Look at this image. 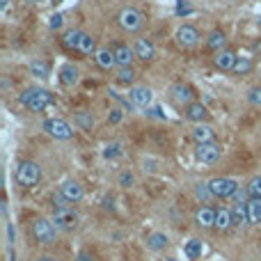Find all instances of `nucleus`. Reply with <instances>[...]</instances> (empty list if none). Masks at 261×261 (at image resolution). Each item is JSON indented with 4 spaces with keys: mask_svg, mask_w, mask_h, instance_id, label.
I'll use <instances>...</instances> for the list:
<instances>
[{
    "mask_svg": "<svg viewBox=\"0 0 261 261\" xmlns=\"http://www.w3.org/2000/svg\"><path fill=\"white\" fill-rule=\"evenodd\" d=\"M117 81L122 83V85H130V83L135 81V71L130 67H119L117 71Z\"/></svg>",
    "mask_w": 261,
    "mask_h": 261,
    "instance_id": "32",
    "label": "nucleus"
},
{
    "mask_svg": "<svg viewBox=\"0 0 261 261\" xmlns=\"http://www.w3.org/2000/svg\"><path fill=\"white\" fill-rule=\"evenodd\" d=\"M227 3H236V0H227Z\"/></svg>",
    "mask_w": 261,
    "mask_h": 261,
    "instance_id": "46",
    "label": "nucleus"
},
{
    "mask_svg": "<svg viewBox=\"0 0 261 261\" xmlns=\"http://www.w3.org/2000/svg\"><path fill=\"white\" fill-rule=\"evenodd\" d=\"M186 117L190 119V122H197V124H202L204 119L208 117V110H206V106H202V103H190V106H186Z\"/></svg>",
    "mask_w": 261,
    "mask_h": 261,
    "instance_id": "19",
    "label": "nucleus"
},
{
    "mask_svg": "<svg viewBox=\"0 0 261 261\" xmlns=\"http://www.w3.org/2000/svg\"><path fill=\"white\" fill-rule=\"evenodd\" d=\"M60 193H62L71 204H78L83 197H85V193H83V186L78 184V181H64V184L60 186Z\"/></svg>",
    "mask_w": 261,
    "mask_h": 261,
    "instance_id": "13",
    "label": "nucleus"
},
{
    "mask_svg": "<svg viewBox=\"0 0 261 261\" xmlns=\"http://www.w3.org/2000/svg\"><path fill=\"white\" fill-rule=\"evenodd\" d=\"M113 53H115V60H117V67H130V62L135 60V50L128 48L126 44L113 46Z\"/></svg>",
    "mask_w": 261,
    "mask_h": 261,
    "instance_id": "16",
    "label": "nucleus"
},
{
    "mask_svg": "<svg viewBox=\"0 0 261 261\" xmlns=\"http://www.w3.org/2000/svg\"><path fill=\"white\" fill-rule=\"evenodd\" d=\"M62 25H64V16H62V14H50V18H48V28H50V30H62Z\"/></svg>",
    "mask_w": 261,
    "mask_h": 261,
    "instance_id": "38",
    "label": "nucleus"
},
{
    "mask_svg": "<svg viewBox=\"0 0 261 261\" xmlns=\"http://www.w3.org/2000/svg\"><path fill=\"white\" fill-rule=\"evenodd\" d=\"M248 218H250V225H261V199H250L248 204Z\"/></svg>",
    "mask_w": 261,
    "mask_h": 261,
    "instance_id": "27",
    "label": "nucleus"
},
{
    "mask_svg": "<svg viewBox=\"0 0 261 261\" xmlns=\"http://www.w3.org/2000/svg\"><path fill=\"white\" fill-rule=\"evenodd\" d=\"M165 245H167V236L163 231H153V234L147 236V248L151 252H161V250H165Z\"/></svg>",
    "mask_w": 261,
    "mask_h": 261,
    "instance_id": "22",
    "label": "nucleus"
},
{
    "mask_svg": "<svg viewBox=\"0 0 261 261\" xmlns=\"http://www.w3.org/2000/svg\"><path fill=\"white\" fill-rule=\"evenodd\" d=\"M78 81H81V73H78V69L73 67L71 62L62 64V69H60V83H62L64 87H73Z\"/></svg>",
    "mask_w": 261,
    "mask_h": 261,
    "instance_id": "18",
    "label": "nucleus"
},
{
    "mask_svg": "<svg viewBox=\"0 0 261 261\" xmlns=\"http://www.w3.org/2000/svg\"><path fill=\"white\" fill-rule=\"evenodd\" d=\"M252 71V60L250 58H239L234 64V73H239V76H245V73Z\"/></svg>",
    "mask_w": 261,
    "mask_h": 261,
    "instance_id": "30",
    "label": "nucleus"
},
{
    "mask_svg": "<svg viewBox=\"0 0 261 261\" xmlns=\"http://www.w3.org/2000/svg\"><path fill=\"white\" fill-rule=\"evenodd\" d=\"M122 156V144L119 142H110L108 147L103 149V158L106 161H115V158Z\"/></svg>",
    "mask_w": 261,
    "mask_h": 261,
    "instance_id": "31",
    "label": "nucleus"
},
{
    "mask_svg": "<svg viewBox=\"0 0 261 261\" xmlns=\"http://www.w3.org/2000/svg\"><path fill=\"white\" fill-rule=\"evenodd\" d=\"M78 119H81V124H83V126H90V124L94 122V119H87V117H85V115H83V113H78Z\"/></svg>",
    "mask_w": 261,
    "mask_h": 261,
    "instance_id": "42",
    "label": "nucleus"
},
{
    "mask_svg": "<svg viewBox=\"0 0 261 261\" xmlns=\"http://www.w3.org/2000/svg\"><path fill=\"white\" fill-rule=\"evenodd\" d=\"M208 188H211L213 197H220V199H227V197H234V193L239 190V184L229 176H216V179L208 181Z\"/></svg>",
    "mask_w": 261,
    "mask_h": 261,
    "instance_id": "4",
    "label": "nucleus"
},
{
    "mask_svg": "<svg viewBox=\"0 0 261 261\" xmlns=\"http://www.w3.org/2000/svg\"><path fill=\"white\" fill-rule=\"evenodd\" d=\"M96 39L92 35H87V32H83L81 35V41H78V53H83V55H92V53H96Z\"/></svg>",
    "mask_w": 261,
    "mask_h": 261,
    "instance_id": "24",
    "label": "nucleus"
},
{
    "mask_svg": "<svg viewBox=\"0 0 261 261\" xmlns=\"http://www.w3.org/2000/svg\"><path fill=\"white\" fill-rule=\"evenodd\" d=\"M94 60L101 69H115L117 67V60H115V53L110 48H99L94 53Z\"/></svg>",
    "mask_w": 261,
    "mask_h": 261,
    "instance_id": "20",
    "label": "nucleus"
},
{
    "mask_svg": "<svg viewBox=\"0 0 261 261\" xmlns=\"http://www.w3.org/2000/svg\"><path fill=\"white\" fill-rule=\"evenodd\" d=\"M117 25L126 32H138V30H142V25H144V16L135 7H124L122 12L117 14Z\"/></svg>",
    "mask_w": 261,
    "mask_h": 261,
    "instance_id": "3",
    "label": "nucleus"
},
{
    "mask_svg": "<svg viewBox=\"0 0 261 261\" xmlns=\"http://www.w3.org/2000/svg\"><path fill=\"white\" fill-rule=\"evenodd\" d=\"M32 236H35V241H37V243H41V245L55 243V227H53V222L44 220V218H37V220L32 222Z\"/></svg>",
    "mask_w": 261,
    "mask_h": 261,
    "instance_id": "5",
    "label": "nucleus"
},
{
    "mask_svg": "<svg viewBox=\"0 0 261 261\" xmlns=\"http://www.w3.org/2000/svg\"><path fill=\"white\" fill-rule=\"evenodd\" d=\"M190 138L197 144H208V142H216V130L208 126V124H197V126L190 130Z\"/></svg>",
    "mask_w": 261,
    "mask_h": 261,
    "instance_id": "14",
    "label": "nucleus"
},
{
    "mask_svg": "<svg viewBox=\"0 0 261 261\" xmlns=\"http://www.w3.org/2000/svg\"><path fill=\"white\" fill-rule=\"evenodd\" d=\"M78 261H87V254H85V252H83V254H81V257H78Z\"/></svg>",
    "mask_w": 261,
    "mask_h": 261,
    "instance_id": "43",
    "label": "nucleus"
},
{
    "mask_svg": "<svg viewBox=\"0 0 261 261\" xmlns=\"http://www.w3.org/2000/svg\"><path fill=\"white\" fill-rule=\"evenodd\" d=\"M147 115H149V117H158V119H165V115H163V108H158V106H156V108H151V110L147 108Z\"/></svg>",
    "mask_w": 261,
    "mask_h": 261,
    "instance_id": "40",
    "label": "nucleus"
},
{
    "mask_svg": "<svg viewBox=\"0 0 261 261\" xmlns=\"http://www.w3.org/2000/svg\"><path fill=\"white\" fill-rule=\"evenodd\" d=\"M53 206H55V211H60V208H71V202L58 190V193L53 195Z\"/></svg>",
    "mask_w": 261,
    "mask_h": 261,
    "instance_id": "33",
    "label": "nucleus"
},
{
    "mask_svg": "<svg viewBox=\"0 0 261 261\" xmlns=\"http://www.w3.org/2000/svg\"><path fill=\"white\" fill-rule=\"evenodd\" d=\"M225 44H227V37H225V32H220V30H213V32H208V37H206V46L211 50H222L225 48Z\"/></svg>",
    "mask_w": 261,
    "mask_h": 261,
    "instance_id": "23",
    "label": "nucleus"
},
{
    "mask_svg": "<svg viewBox=\"0 0 261 261\" xmlns=\"http://www.w3.org/2000/svg\"><path fill=\"white\" fill-rule=\"evenodd\" d=\"M53 222L58 229L62 231H71L78 227V222H81V218H78V213L73 211V208H60V211L53 213Z\"/></svg>",
    "mask_w": 261,
    "mask_h": 261,
    "instance_id": "6",
    "label": "nucleus"
},
{
    "mask_svg": "<svg viewBox=\"0 0 261 261\" xmlns=\"http://www.w3.org/2000/svg\"><path fill=\"white\" fill-rule=\"evenodd\" d=\"M167 261H174V259H167Z\"/></svg>",
    "mask_w": 261,
    "mask_h": 261,
    "instance_id": "47",
    "label": "nucleus"
},
{
    "mask_svg": "<svg viewBox=\"0 0 261 261\" xmlns=\"http://www.w3.org/2000/svg\"><path fill=\"white\" fill-rule=\"evenodd\" d=\"M231 225H234V222H231V211H227V208H218L216 211V229L225 231V229H229Z\"/></svg>",
    "mask_w": 261,
    "mask_h": 261,
    "instance_id": "28",
    "label": "nucleus"
},
{
    "mask_svg": "<svg viewBox=\"0 0 261 261\" xmlns=\"http://www.w3.org/2000/svg\"><path fill=\"white\" fill-rule=\"evenodd\" d=\"M222 149L218 142H208V144H197V149H195V158H197L199 163H204V165H211V163H216L218 158H220Z\"/></svg>",
    "mask_w": 261,
    "mask_h": 261,
    "instance_id": "8",
    "label": "nucleus"
},
{
    "mask_svg": "<svg viewBox=\"0 0 261 261\" xmlns=\"http://www.w3.org/2000/svg\"><path fill=\"white\" fill-rule=\"evenodd\" d=\"M122 110H119V108H115V110H110V115H108V122L110 124H119V122H122Z\"/></svg>",
    "mask_w": 261,
    "mask_h": 261,
    "instance_id": "39",
    "label": "nucleus"
},
{
    "mask_svg": "<svg viewBox=\"0 0 261 261\" xmlns=\"http://www.w3.org/2000/svg\"><path fill=\"white\" fill-rule=\"evenodd\" d=\"M184 252H186V257L188 259H199L204 254V243L199 239H190L188 243H186Z\"/></svg>",
    "mask_w": 261,
    "mask_h": 261,
    "instance_id": "26",
    "label": "nucleus"
},
{
    "mask_svg": "<svg viewBox=\"0 0 261 261\" xmlns=\"http://www.w3.org/2000/svg\"><path fill=\"white\" fill-rule=\"evenodd\" d=\"M135 58L138 60H144V62H149V60H153V55H156V48H153V44L149 39H135Z\"/></svg>",
    "mask_w": 261,
    "mask_h": 261,
    "instance_id": "17",
    "label": "nucleus"
},
{
    "mask_svg": "<svg viewBox=\"0 0 261 261\" xmlns=\"http://www.w3.org/2000/svg\"><path fill=\"white\" fill-rule=\"evenodd\" d=\"M236 60H239V58H236L234 50L222 48V50H218V53H216V58H213V64H216L220 71H234Z\"/></svg>",
    "mask_w": 261,
    "mask_h": 261,
    "instance_id": "12",
    "label": "nucleus"
},
{
    "mask_svg": "<svg viewBox=\"0 0 261 261\" xmlns=\"http://www.w3.org/2000/svg\"><path fill=\"white\" fill-rule=\"evenodd\" d=\"M44 130L55 140H69L73 138V128L69 126L64 119H46L44 122Z\"/></svg>",
    "mask_w": 261,
    "mask_h": 261,
    "instance_id": "7",
    "label": "nucleus"
},
{
    "mask_svg": "<svg viewBox=\"0 0 261 261\" xmlns=\"http://www.w3.org/2000/svg\"><path fill=\"white\" fill-rule=\"evenodd\" d=\"M170 94H172V99H174L176 103H181V106H190V103H193V99H195L193 87L184 85V83H174V85H172V90H170Z\"/></svg>",
    "mask_w": 261,
    "mask_h": 261,
    "instance_id": "11",
    "label": "nucleus"
},
{
    "mask_svg": "<svg viewBox=\"0 0 261 261\" xmlns=\"http://www.w3.org/2000/svg\"><path fill=\"white\" fill-rule=\"evenodd\" d=\"M135 184V176H133V172H128V170H124L122 174H119V186L122 188H130V186Z\"/></svg>",
    "mask_w": 261,
    "mask_h": 261,
    "instance_id": "37",
    "label": "nucleus"
},
{
    "mask_svg": "<svg viewBox=\"0 0 261 261\" xmlns=\"http://www.w3.org/2000/svg\"><path fill=\"white\" fill-rule=\"evenodd\" d=\"M18 101H21V106H25L28 110H32V113H41V110H46L48 106H53L55 99L48 90H41V87H28V90L21 92Z\"/></svg>",
    "mask_w": 261,
    "mask_h": 261,
    "instance_id": "1",
    "label": "nucleus"
},
{
    "mask_svg": "<svg viewBox=\"0 0 261 261\" xmlns=\"http://www.w3.org/2000/svg\"><path fill=\"white\" fill-rule=\"evenodd\" d=\"M39 261H55V259H53V257H41Z\"/></svg>",
    "mask_w": 261,
    "mask_h": 261,
    "instance_id": "44",
    "label": "nucleus"
},
{
    "mask_svg": "<svg viewBox=\"0 0 261 261\" xmlns=\"http://www.w3.org/2000/svg\"><path fill=\"white\" fill-rule=\"evenodd\" d=\"M248 101L252 106H261V85H254L248 90Z\"/></svg>",
    "mask_w": 261,
    "mask_h": 261,
    "instance_id": "35",
    "label": "nucleus"
},
{
    "mask_svg": "<svg viewBox=\"0 0 261 261\" xmlns=\"http://www.w3.org/2000/svg\"><path fill=\"white\" fill-rule=\"evenodd\" d=\"M16 181L23 188H32L41 181V167L35 161H21L16 167Z\"/></svg>",
    "mask_w": 261,
    "mask_h": 261,
    "instance_id": "2",
    "label": "nucleus"
},
{
    "mask_svg": "<svg viewBox=\"0 0 261 261\" xmlns=\"http://www.w3.org/2000/svg\"><path fill=\"white\" fill-rule=\"evenodd\" d=\"M195 225L204 227V229L216 227V211H213L211 206H199L197 211H195Z\"/></svg>",
    "mask_w": 261,
    "mask_h": 261,
    "instance_id": "15",
    "label": "nucleus"
},
{
    "mask_svg": "<svg viewBox=\"0 0 261 261\" xmlns=\"http://www.w3.org/2000/svg\"><path fill=\"white\" fill-rule=\"evenodd\" d=\"M197 41H199V32L193 25H181L176 30V44L181 48H193V46H197Z\"/></svg>",
    "mask_w": 261,
    "mask_h": 261,
    "instance_id": "10",
    "label": "nucleus"
},
{
    "mask_svg": "<svg viewBox=\"0 0 261 261\" xmlns=\"http://www.w3.org/2000/svg\"><path fill=\"white\" fill-rule=\"evenodd\" d=\"M28 71H30V76L39 78V81H46V78L50 76V67L44 60H32V62L28 64Z\"/></svg>",
    "mask_w": 261,
    "mask_h": 261,
    "instance_id": "21",
    "label": "nucleus"
},
{
    "mask_svg": "<svg viewBox=\"0 0 261 261\" xmlns=\"http://www.w3.org/2000/svg\"><path fill=\"white\" fill-rule=\"evenodd\" d=\"M7 239H9V245L14 243V227H12V222H7Z\"/></svg>",
    "mask_w": 261,
    "mask_h": 261,
    "instance_id": "41",
    "label": "nucleus"
},
{
    "mask_svg": "<svg viewBox=\"0 0 261 261\" xmlns=\"http://www.w3.org/2000/svg\"><path fill=\"white\" fill-rule=\"evenodd\" d=\"M231 222H234L236 227H243L250 222L248 206H245V204H234V208H231Z\"/></svg>",
    "mask_w": 261,
    "mask_h": 261,
    "instance_id": "25",
    "label": "nucleus"
},
{
    "mask_svg": "<svg viewBox=\"0 0 261 261\" xmlns=\"http://www.w3.org/2000/svg\"><path fill=\"white\" fill-rule=\"evenodd\" d=\"M128 99L130 106H138V108H149L153 101V92L144 85H133L128 90Z\"/></svg>",
    "mask_w": 261,
    "mask_h": 261,
    "instance_id": "9",
    "label": "nucleus"
},
{
    "mask_svg": "<svg viewBox=\"0 0 261 261\" xmlns=\"http://www.w3.org/2000/svg\"><path fill=\"white\" fill-rule=\"evenodd\" d=\"M195 195H197L199 199H204V202H206L208 197H213V193H211V188H208V184H197V186H195Z\"/></svg>",
    "mask_w": 261,
    "mask_h": 261,
    "instance_id": "36",
    "label": "nucleus"
},
{
    "mask_svg": "<svg viewBox=\"0 0 261 261\" xmlns=\"http://www.w3.org/2000/svg\"><path fill=\"white\" fill-rule=\"evenodd\" d=\"M81 30H67L62 35V46L69 50H78V41H81Z\"/></svg>",
    "mask_w": 261,
    "mask_h": 261,
    "instance_id": "29",
    "label": "nucleus"
},
{
    "mask_svg": "<svg viewBox=\"0 0 261 261\" xmlns=\"http://www.w3.org/2000/svg\"><path fill=\"white\" fill-rule=\"evenodd\" d=\"M28 3H30V5H37V3H41V0H28Z\"/></svg>",
    "mask_w": 261,
    "mask_h": 261,
    "instance_id": "45",
    "label": "nucleus"
},
{
    "mask_svg": "<svg viewBox=\"0 0 261 261\" xmlns=\"http://www.w3.org/2000/svg\"><path fill=\"white\" fill-rule=\"evenodd\" d=\"M248 190H250V195H252L254 199H261V176H254V179L250 181Z\"/></svg>",
    "mask_w": 261,
    "mask_h": 261,
    "instance_id": "34",
    "label": "nucleus"
}]
</instances>
